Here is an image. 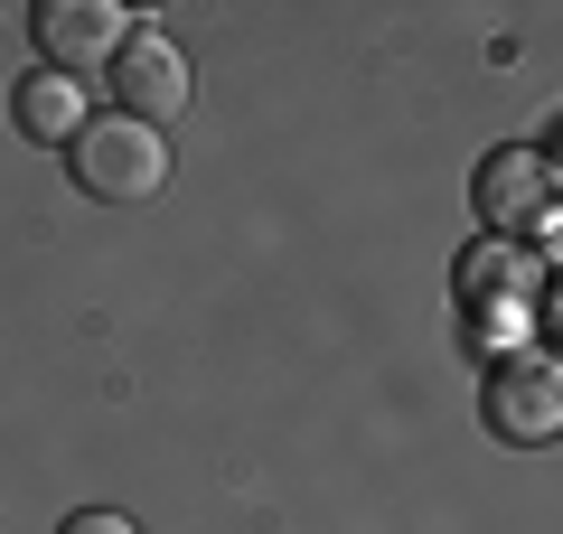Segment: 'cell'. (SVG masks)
Listing matches in <instances>:
<instances>
[{"label": "cell", "instance_id": "obj_1", "mask_svg": "<svg viewBox=\"0 0 563 534\" xmlns=\"http://www.w3.org/2000/svg\"><path fill=\"white\" fill-rule=\"evenodd\" d=\"M66 169L95 207H151L169 188V132L132 113H85V132L66 141Z\"/></svg>", "mask_w": 563, "mask_h": 534}, {"label": "cell", "instance_id": "obj_2", "mask_svg": "<svg viewBox=\"0 0 563 534\" xmlns=\"http://www.w3.org/2000/svg\"><path fill=\"white\" fill-rule=\"evenodd\" d=\"M479 403H488V432H498V441L544 450V441L563 432V366H554V356H536V347H517V356L488 366Z\"/></svg>", "mask_w": 563, "mask_h": 534}, {"label": "cell", "instance_id": "obj_3", "mask_svg": "<svg viewBox=\"0 0 563 534\" xmlns=\"http://www.w3.org/2000/svg\"><path fill=\"white\" fill-rule=\"evenodd\" d=\"M113 103L132 122H151V132H169V122L188 113V57L169 29H122L113 47Z\"/></svg>", "mask_w": 563, "mask_h": 534}, {"label": "cell", "instance_id": "obj_4", "mask_svg": "<svg viewBox=\"0 0 563 534\" xmlns=\"http://www.w3.org/2000/svg\"><path fill=\"white\" fill-rule=\"evenodd\" d=\"M470 198H479V216L498 235H536L544 198H554V141H507V151H488L479 178H470Z\"/></svg>", "mask_w": 563, "mask_h": 534}, {"label": "cell", "instance_id": "obj_5", "mask_svg": "<svg viewBox=\"0 0 563 534\" xmlns=\"http://www.w3.org/2000/svg\"><path fill=\"white\" fill-rule=\"evenodd\" d=\"M122 10L113 0H38V10H29V38H38V57L57 66V76H85V66H113V47H122Z\"/></svg>", "mask_w": 563, "mask_h": 534}, {"label": "cell", "instance_id": "obj_6", "mask_svg": "<svg viewBox=\"0 0 563 534\" xmlns=\"http://www.w3.org/2000/svg\"><path fill=\"white\" fill-rule=\"evenodd\" d=\"M10 122H20V141H76L85 132V85L76 76H57V66H38V76H20L10 85Z\"/></svg>", "mask_w": 563, "mask_h": 534}, {"label": "cell", "instance_id": "obj_7", "mask_svg": "<svg viewBox=\"0 0 563 534\" xmlns=\"http://www.w3.org/2000/svg\"><path fill=\"white\" fill-rule=\"evenodd\" d=\"M517 263L498 254V244H488V254H461V300H517Z\"/></svg>", "mask_w": 563, "mask_h": 534}, {"label": "cell", "instance_id": "obj_8", "mask_svg": "<svg viewBox=\"0 0 563 534\" xmlns=\"http://www.w3.org/2000/svg\"><path fill=\"white\" fill-rule=\"evenodd\" d=\"M57 534H141V525H132V515H113V507H76Z\"/></svg>", "mask_w": 563, "mask_h": 534}]
</instances>
